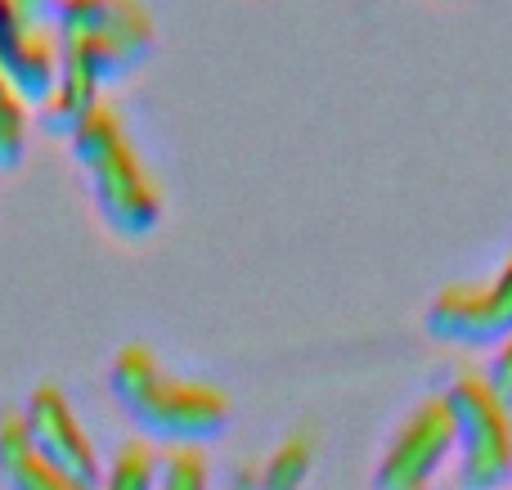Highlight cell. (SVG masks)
<instances>
[{"mask_svg":"<svg viewBox=\"0 0 512 490\" xmlns=\"http://www.w3.org/2000/svg\"><path fill=\"white\" fill-rule=\"evenodd\" d=\"M108 383L135 428L162 446H203L230 428V396L212 383H189V378L167 374V365L149 347L117 351Z\"/></svg>","mask_w":512,"mask_h":490,"instance_id":"obj_1","label":"cell"},{"mask_svg":"<svg viewBox=\"0 0 512 490\" xmlns=\"http://www.w3.org/2000/svg\"><path fill=\"white\" fill-rule=\"evenodd\" d=\"M72 158L86 171L95 212L122 239H149L162 221V189L149 176L140 149L126 135V122L113 104H99L77 131L68 135Z\"/></svg>","mask_w":512,"mask_h":490,"instance_id":"obj_2","label":"cell"},{"mask_svg":"<svg viewBox=\"0 0 512 490\" xmlns=\"http://www.w3.org/2000/svg\"><path fill=\"white\" fill-rule=\"evenodd\" d=\"M54 27L59 54L81 63L99 86L135 72L158 45V23L144 0H59Z\"/></svg>","mask_w":512,"mask_h":490,"instance_id":"obj_3","label":"cell"},{"mask_svg":"<svg viewBox=\"0 0 512 490\" xmlns=\"http://www.w3.org/2000/svg\"><path fill=\"white\" fill-rule=\"evenodd\" d=\"M454 423L459 490H504L512 482V410L486 374H459L441 392Z\"/></svg>","mask_w":512,"mask_h":490,"instance_id":"obj_4","label":"cell"},{"mask_svg":"<svg viewBox=\"0 0 512 490\" xmlns=\"http://www.w3.org/2000/svg\"><path fill=\"white\" fill-rule=\"evenodd\" d=\"M427 333L445 347H504L512 338V257L486 284H450L427 306Z\"/></svg>","mask_w":512,"mask_h":490,"instance_id":"obj_5","label":"cell"},{"mask_svg":"<svg viewBox=\"0 0 512 490\" xmlns=\"http://www.w3.org/2000/svg\"><path fill=\"white\" fill-rule=\"evenodd\" d=\"M454 455V423L441 396H427L396 428L373 468V490H432L436 473Z\"/></svg>","mask_w":512,"mask_h":490,"instance_id":"obj_6","label":"cell"},{"mask_svg":"<svg viewBox=\"0 0 512 490\" xmlns=\"http://www.w3.org/2000/svg\"><path fill=\"white\" fill-rule=\"evenodd\" d=\"M18 419H23V428H27V441H32L59 473H68L72 482H81L90 490L104 482V459H99L86 423L77 419L72 401L59 387H36Z\"/></svg>","mask_w":512,"mask_h":490,"instance_id":"obj_7","label":"cell"},{"mask_svg":"<svg viewBox=\"0 0 512 490\" xmlns=\"http://www.w3.org/2000/svg\"><path fill=\"white\" fill-rule=\"evenodd\" d=\"M0 77L23 95L27 108H41L59 81V36L32 23L18 0H0Z\"/></svg>","mask_w":512,"mask_h":490,"instance_id":"obj_8","label":"cell"},{"mask_svg":"<svg viewBox=\"0 0 512 490\" xmlns=\"http://www.w3.org/2000/svg\"><path fill=\"white\" fill-rule=\"evenodd\" d=\"M0 477H5L9 490H90V486L72 482L68 473H59V468L27 441V428L18 414L0 419Z\"/></svg>","mask_w":512,"mask_h":490,"instance_id":"obj_9","label":"cell"},{"mask_svg":"<svg viewBox=\"0 0 512 490\" xmlns=\"http://www.w3.org/2000/svg\"><path fill=\"white\" fill-rule=\"evenodd\" d=\"M99 104H104V86H99L81 63H72L59 54V81H54L50 99L41 104V126L50 135H59V140H68Z\"/></svg>","mask_w":512,"mask_h":490,"instance_id":"obj_10","label":"cell"},{"mask_svg":"<svg viewBox=\"0 0 512 490\" xmlns=\"http://www.w3.org/2000/svg\"><path fill=\"white\" fill-rule=\"evenodd\" d=\"M315 468V441L306 432H292L279 441L270 459L256 468V490H301Z\"/></svg>","mask_w":512,"mask_h":490,"instance_id":"obj_11","label":"cell"},{"mask_svg":"<svg viewBox=\"0 0 512 490\" xmlns=\"http://www.w3.org/2000/svg\"><path fill=\"white\" fill-rule=\"evenodd\" d=\"M153 490H212V464L203 446H162Z\"/></svg>","mask_w":512,"mask_h":490,"instance_id":"obj_12","label":"cell"},{"mask_svg":"<svg viewBox=\"0 0 512 490\" xmlns=\"http://www.w3.org/2000/svg\"><path fill=\"white\" fill-rule=\"evenodd\" d=\"M27 126H32V113H27L23 95L0 77V171H18L27 158Z\"/></svg>","mask_w":512,"mask_h":490,"instance_id":"obj_13","label":"cell"},{"mask_svg":"<svg viewBox=\"0 0 512 490\" xmlns=\"http://www.w3.org/2000/svg\"><path fill=\"white\" fill-rule=\"evenodd\" d=\"M153 473H158V450L149 441H126L95 490H153Z\"/></svg>","mask_w":512,"mask_h":490,"instance_id":"obj_14","label":"cell"},{"mask_svg":"<svg viewBox=\"0 0 512 490\" xmlns=\"http://www.w3.org/2000/svg\"><path fill=\"white\" fill-rule=\"evenodd\" d=\"M486 383L512 405V338L504 347H495V360H490V369H486Z\"/></svg>","mask_w":512,"mask_h":490,"instance_id":"obj_15","label":"cell"},{"mask_svg":"<svg viewBox=\"0 0 512 490\" xmlns=\"http://www.w3.org/2000/svg\"><path fill=\"white\" fill-rule=\"evenodd\" d=\"M54 5H59V0H18V9H23L27 18H32V23H54Z\"/></svg>","mask_w":512,"mask_h":490,"instance_id":"obj_16","label":"cell"},{"mask_svg":"<svg viewBox=\"0 0 512 490\" xmlns=\"http://www.w3.org/2000/svg\"><path fill=\"white\" fill-rule=\"evenodd\" d=\"M504 490H512V482H508V486H504Z\"/></svg>","mask_w":512,"mask_h":490,"instance_id":"obj_17","label":"cell"}]
</instances>
